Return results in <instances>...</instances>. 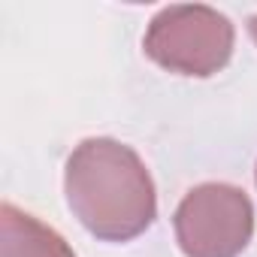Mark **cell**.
Returning a JSON list of instances; mask_svg holds the SVG:
<instances>
[{
  "label": "cell",
  "mask_w": 257,
  "mask_h": 257,
  "mask_svg": "<svg viewBox=\"0 0 257 257\" xmlns=\"http://www.w3.org/2000/svg\"><path fill=\"white\" fill-rule=\"evenodd\" d=\"M173 224L185 257H239L254 236V203L236 185L203 182L182 197Z\"/></svg>",
  "instance_id": "cell-3"
},
{
  "label": "cell",
  "mask_w": 257,
  "mask_h": 257,
  "mask_svg": "<svg viewBox=\"0 0 257 257\" xmlns=\"http://www.w3.org/2000/svg\"><path fill=\"white\" fill-rule=\"evenodd\" d=\"M236 31L224 13L206 4H173L164 7L143 40L146 55L179 76H215L233 55Z\"/></svg>",
  "instance_id": "cell-2"
},
{
  "label": "cell",
  "mask_w": 257,
  "mask_h": 257,
  "mask_svg": "<svg viewBox=\"0 0 257 257\" xmlns=\"http://www.w3.org/2000/svg\"><path fill=\"white\" fill-rule=\"evenodd\" d=\"M64 194L82 227L103 242H131L158 218L155 179L118 140H82L67 158Z\"/></svg>",
  "instance_id": "cell-1"
},
{
  "label": "cell",
  "mask_w": 257,
  "mask_h": 257,
  "mask_svg": "<svg viewBox=\"0 0 257 257\" xmlns=\"http://www.w3.org/2000/svg\"><path fill=\"white\" fill-rule=\"evenodd\" d=\"M254 179H257V170H254Z\"/></svg>",
  "instance_id": "cell-6"
},
{
  "label": "cell",
  "mask_w": 257,
  "mask_h": 257,
  "mask_svg": "<svg viewBox=\"0 0 257 257\" xmlns=\"http://www.w3.org/2000/svg\"><path fill=\"white\" fill-rule=\"evenodd\" d=\"M248 34H251V40L257 43V16H251V19H248Z\"/></svg>",
  "instance_id": "cell-5"
},
{
  "label": "cell",
  "mask_w": 257,
  "mask_h": 257,
  "mask_svg": "<svg viewBox=\"0 0 257 257\" xmlns=\"http://www.w3.org/2000/svg\"><path fill=\"white\" fill-rule=\"evenodd\" d=\"M0 257H76L70 242L37 215L4 203L0 206Z\"/></svg>",
  "instance_id": "cell-4"
}]
</instances>
